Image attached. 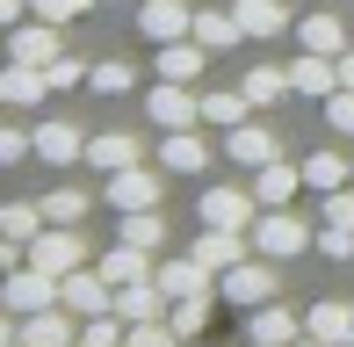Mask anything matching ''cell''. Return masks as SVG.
Here are the masks:
<instances>
[{
    "instance_id": "cell-16",
    "label": "cell",
    "mask_w": 354,
    "mask_h": 347,
    "mask_svg": "<svg viewBox=\"0 0 354 347\" xmlns=\"http://www.w3.org/2000/svg\"><path fill=\"white\" fill-rule=\"evenodd\" d=\"M333 87H340V66H333L326 51H304L297 66H289V94H304V102H326Z\"/></svg>"
},
{
    "instance_id": "cell-32",
    "label": "cell",
    "mask_w": 354,
    "mask_h": 347,
    "mask_svg": "<svg viewBox=\"0 0 354 347\" xmlns=\"http://www.w3.org/2000/svg\"><path fill=\"white\" fill-rule=\"evenodd\" d=\"M116 239H131V246H145V254H159L167 217H159V210H123V232H116Z\"/></svg>"
},
{
    "instance_id": "cell-49",
    "label": "cell",
    "mask_w": 354,
    "mask_h": 347,
    "mask_svg": "<svg viewBox=\"0 0 354 347\" xmlns=\"http://www.w3.org/2000/svg\"><path fill=\"white\" fill-rule=\"evenodd\" d=\"M66 347H80V340H66Z\"/></svg>"
},
{
    "instance_id": "cell-3",
    "label": "cell",
    "mask_w": 354,
    "mask_h": 347,
    "mask_svg": "<svg viewBox=\"0 0 354 347\" xmlns=\"http://www.w3.org/2000/svg\"><path fill=\"white\" fill-rule=\"evenodd\" d=\"M0 304H8L15 319H29V311L58 304V275H44L37 261H22V268H15V275H0Z\"/></svg>"
},
{
    "instance_id": "cell-23",
    "label": "cell",
    "mask_w": 354,
    "mask_h": 347,
    "mask_svg": "<svg viewBox=\"0 0 354 347\" xmlns=\"http://www.w3.org/2000/svg\"><path fill=\"white\" fill-rule=\"evenodd\" d=\"M297 44H304V51H326V58H340L347 51V22H340V15H304V22H297Z\"/></svg>"
},
{
    "instance_id": "cell-13",
    "label": "cell",
    "mask_w": 354,
    "mask_h": 347,
    "mask_svg": "<svg viewBox=\"0 0 354 347\" xmlns=\"http://www.w3.org/2000/svg\"><path fill=\"white\" fill-rule=\"evenodd\" d=\"M8 58H22V66H51V58H58V22H44V15H37V22H15L8 29Z\"/></svg>"
},
{
    "instance_id": "cell-27",
    "label": "cell",
    "mask_w": 354,
    "mask_h": 347,
    "mask_svg": "<svg viewBox=\"0 0 354 347\" xmlns=\"http://www.w3.org/2000/svg\"><path fill=\"white\" fill-rule=\"evenodd\" d=\"M232 15H239L246 37H282V29H289V8H282V0H232Z\"/></svg>"
},
{
    "instance_id": "cell-40",
    "label": "cell",
    "mask_w": 354,
    "mask_h": 347,
    "mask_svg": "<svg viewBox=\"0 0 354 347\" xmlns=\"http://www.w3.org/2000/svg\"><path fill=\"white\" fill-rule=\"evenodd\" d=\"M29 152H37V138H29V131H15V123H0V167L29 160Z\"/></svg>"
},
{
    "instance_id": "cell-8",
    "label": "cell",
    "mask_w": 354,
    "mask_h": 347,
    "mask_svg": "<svg viewBox=\"0 0 354 347\" xmlns=\"http://www.w3.org/2000/svg\"><path fill=\"white\" fill-rule=\"evenodd\" d=\"M58 304L94 319V311H116V290L102 282V268H73V275H58Z\"/></svg>"
},
{
    "instance_id": "cell-38",
    "label": "cell",
    "mask_w": 354,
    "mask_h": 347,
    "mask_svg": "<svg viewBox=\"0 0 354 347\" xmlns=\"http://www.w3.org/2000/svg\"><path fill=\"white\" fill-rule=\"evenodd\" d=\"M44 80H51V94H58V87H87V66H80V58H66V51H58L51 66H44Z\"/></svg>"
},
{
    "instance_id": "cell-11",
    "label": "cell",
    "mask_w": 354,
    "mask_h": 347,
    "mask_svg": "<svg viewBox=\"0 0 354 347\" xmlns=\"http://www.w3.org/2000/svg\"><path fill=\"white\" fill-rule=\"evenodd\" d=\"M109 203H116V217L123 210H159V174L152 167H116V174H109Z\"/></svg>"
},
{
    "instance_id": "cell-14",
    "label": "cell",
    "mask_w": 354,
    "mask_h": 347,
    "mask_svg": "<svg viewBox=\"0 0 354 347\" xmlns=\"http://www.w3.org/2000/svg\"><path fill=\"white\" fill-rule=\"evenodd\" d=\"M44 94H51L44 66H22V58L0 66V102H8V109H44Z\"/></svg>"
},
{
    "instance_id": "cell-35",
    "label": "cell",
    "mask_w": 354,
    "mask_h": 347,
    "mask_svg": "<svg viewBox=\"0 0 354 347\" xmlns=\"http://www.w3.org/2000/svg\"><path fill=\"white\" fill-rule=\"evenodd\" d=\"M87 217V188H51L44 196V225H80Z\"/></svg>"
},
{
    "instance_id": "cell-19",
    "label": "cell",
    "mask_w": 354,
    "mask_h": 347,
    "mask_svg": "<svg viewBox=\"0 0 354 347\" xmlns=\"http://www.w3.org/2000/svg\"><path fill=\"white\" fill-rule=\"evenodd\" d=\"M304 333H318L326 347H354V304H340V297L311 304V311H304Z\"/></svg>"
},
{
    "instance_id": "cell-24",
    "label": "cell",
    "mask_w": 354,
    "mask_h": 347,
    "mask_svg": "<svg viewBox=\"0 0 354 347\" xmlns=\"http://www.w3.org/2000/svg\"><path fill=\"white\" fill-rule=\"evenodd\" d=\"M167 304H174V297L159 290V282H131V290H116V319H123V326H138V319H167Z\"/></svg>"
},
{
    "instance_id": "cell-1",
    "label": "cell",
    "mask_w": 354,
    "mask_h": 347,
    "mask_svg": "<svg viewBox=\"0 0 354 347\" xmlns=\"http://www.w3.org/2000/svg\"><path fill=\"white\" fill-rule=\"evenodd\" d=\"M304 246H318V232L304 225V217L289 210V203H282V210H261V217H253V254L289 261V254H304Z\"/></svg>"
},
{
    "instance_id": "cell-6",
    "label": "cell",
    "mask_w": 354,
    "mask_h": 347,
    "mask_svg": "<svg viewBox=\"0 0 354 347\" xmlns=\"http://www.w3.org/2000/svg\"><path fill=\"white\" fill-rule=\"evenodd\" d=\"M224 160L253 174V167H268V160H282V138L268 131V123H253V116H246V123H232V131H224Z\"/></svg>"
},
{
    "instance_id": "cell-31",
    "label": "cell",
    "mask_w": 354,
    "mask_h": 347,
    "mask_svg": "<svg viewBox=\"0 0 354 347\" xmlns=\"http://www.w3.org/2000/svg\"><path fill=\"white\" fill-rule=\"evenodd\" d=\"M210 297H217V290H210ZM210 297H174V304H167V326H174L181 340H196L203 326H210Z\"/></svg>"
},
{
    "instance_id": "cell-33",
    "label": "cell",
    "mask_w": 354,
    "mask_h": 347,
    "mask_svg": "<svg viewBox=\"0 0 354 347\" xmlns=\"http://www.w3.org/2000/svg\"><path fill=\"white\" fill-rule=\"evenodd\" d=\"M87 87L94 94H131L138 73H131V58H94V66H87Z\"/></svg>"
},
{
    "instance_id": "cell-10",
    "label": "cell",
    "mask_w": 354,
    "mask_h": 347,
    "mask_svg": "<svg viewBox=\"0 0 354 347\" xmlns=\"http://www.w3.org/2000/svg\"><path fill=\"white\" fill-rule=\"evenodd\" d=\"M29 138H37V160H44V167H73V160H87V138H80V123H66V116H44Z\"/></svg>"
},
{
    "instance_id": "cell-21",
    "label": "cell",
    "mask_w": 354,
    "mask_h": 347,
    "mask_svg": "<svg viewBox=\"0 0 354 347\" xmlns=\"http://www.w3.org/2000/svg\"><path fill=\"white\" fill-rule=\"evenodd\" d=\"M152 282H159L167 297H210V290H217V275H210L196 254H188V261H167V268H152Z\"/></svg>"
},
{
    "instance_id": "cell-22",
    "label": "cell",
    "mask_w": 354,
    "mask_h": 347,
    "mask_svg": "<svg viewBox=\"0 0 354 347\" xmlns=\"http://www.w3.org/2000/svg\"><path fill=\"white\" fill-rule=\"evenodd\" d=\"M145 152H138V138L131 131H102V138H87V167L94 174H116V167H138Z\"/></svg>"
},
{
    "instance_id": "cell-15",
    "label": "cell",
    "mask_w": 354,
    "mask_h": 347,
    "mask_svg": "<svg viewBox=\"0 0 354 347\" xmlns=\"http://www.w3.org/2000/svg\"><path fill=\"white\" fill-rule=\"evenodd\" d=\"M94 268H102V282H109V290H131V282H152V254H145V246H131V239H116V246H109V254L94 261Z\"/></svg>"
},
{
    "instance_id": "cell-45",
    "label": "cell",
    "mask_w": 354,
    "mask_h": 347,
    "mask_svg": "<svg viewBox=\"0 0 354 347\" xmlns=\"http://www.w3.org/2000/svg\"><path fill=\"white\" fill-rule=\"evenodd\" d=\"M0 347H15V311L0 304Z\"/></svg>"
},
{
    "instance_id": "cell-43",
    "label": "cell",
    "mask_w": 354,
    "mask_h": 347,
    "mask_svg": "<svg viewBox=\"0 0 354 347\" xmlns=\"http://www.w3.org/2000/svg\"><path fill=\"white\" fill-rule=\"evenodd\" d=\"M22 8H29V0H0V29H15V22H22Z\"/></svg>"
},
{
    "instance_id": "cell-28",
    "label": "cell",
    "mask_w": 354,
    "mask_h": 347,
    "mask_svg": "<svg viewBox=\"0 0 354 347\" xmlns=\"http://www.w3.org/2000/svg\"><path fill=\"white\" fill-rule=\"evenodd\" d=\"M347 181H354V167L340 152H311V160H304V188H318V196H333V188H347Z\"/></svg>"
},
{
    "instance_id": "cell-26",
    "label": "cell",
    "mask_w": 354,
    "mask_h": 347,
    "mask_svg": "<svg viewBox=\"0 0 354 347\" xmlns=\"http://www.w3.org/2000/svg\"><path fill=\"white\" fill-rule=\"evenodd\" d=\"M297 333H304V319H297L289 304H261V311L246 319V340H275V347H289Z\"/></svg>"
},
{
    "instance_id": "cell-12",
    "label": "cell",
    "mask_w": 354,
    "mask_h": 347,
    "mask_svg": "<svg viewBox=\"0 0 354 347\" xmlns=\"http://www.w3.org/2000/svg\"><path fill=\"white\" fill-rule=\"evenodd\" d=\"M138 29H145V44H174V37L196 29V8H188V0H145V8H138Z\"/></svg>"
},
{
    "instance_id": "cell-9",
    "label": "cell",
    "mask_w": 354,
    "mask_h": 347,
    "mask_svg": "<svg viewBox=\"0 0 354 347\" xmlns=\"http://www.w3.org/2000/svg\"><path fill=\"white\" fill-rule=\"evenodd\" d=\"M246 246H253V232H232V225H203L188 254H196L203 268H210V275H224V268H239V261H246Z\"/></svg>"
},
{
    "instance_id": "cell-30",
    "label": "cell",
    "mask_w": 354,
    "mask_h": 347,
    "mask_svg": "<svg viewBox=\"0 0 354 347\" xmlns=\"http://www.w3.org/2000/svg\"><path fill=\"white\" fill-rule=\"evenodd\" d=\"M246 116H261V109L246 102V87L239 94H203V123H217V131H232V123H246Z\"/></svg>"
},
{
    "instance_id": "cell-18",
    "label": "cell",
    "mask_w": 354,
    "mask_h": 347,
    "mask_svg": "<svg viewBox=\"0 0 354 347\" xmlns=\"http://www.w3.org/2000/svg\"><path fill=\"white\" fill-rule=\"evenodd\" d=\"M297 188H304V167H289V160L253 167V196H261V210H282V203H297Z\"/></svg>"
},
{
    "instance_id": "cell-37",
    "label": "cell",
    "mask_w": 354,
    "mask_h": 347,
    "mask_svg": "<svg viewBox=\"0 0 354 347\" xmlns=\"http://www.w3.org/2000/svg\"><path fill=\"white\" fill-rule=\"evenodd\" d=\"M326 123H333L340 138H354V87H333V94H326Z\"/></svg>"
},
{
    "instance_id": "cell-34",
    "label": "cell",
    "mask_w": 354,
    "mask_h": 347,
    "mask_svg": "<svg viewBox=\"0 0 354 347\" xmlns=\"http://www.w3.org/2000/svg\"><path fill=\"white\" fill-rule=\"evenodd\" d=\"M0 232H8V239H37L44 232V203H0Z\"/></svg>"
},
{
    "instance_id": "cell-7",
    "label": "cell",
    "mask_w": 354,
    "mask_h": 347,
    "mask_svg": "<svg viewBox=\"0 0 354 347\" xmlns=\"http://www.w3.org/2000/svg\"><path fill=\"white\" fill-rule=\"evenodd\" d=\"M203 225H232V232H253V217H261V196L253 188H203Z\"/></svg>"
},
{
    "instance_id": "cell-4",
    "label": "cell",
    "mask_w": 354,
    "mask_h": 347,
    "mask_svg": "<svg viewBox=\"0 0 354 347\" xmlns=\"http://www.w3.org/2000/svg\"><path fill=\"white\" fill-rule=\"evenodd\" d=\"M29 261H37L44 275H73V268H87V239H80L73 225H44L37 239H29Z\"/></svg>"
},
{
    "instance_id": "cell-46",
    "label": "cell",
    "mask_w": 354,
    "mask_h": 347,
    "mask_svg": "<svg viewBox=\"0 0 354 347\" xmlns=\"http://www.w3.org/2000/svg\"><path fill=\"white\" fill-rule=\"evenodd\" d=\"M289 347H326V340H318V333H297V340H289Z\"/></svg>"
},
{
    "instance_id": "cell-36",
    "label": "cell",
    "mask_w": 354,
    "mask_h": 347,
    "mask_svg": "<svg viewBox=\"0 0 354 347\" xmlns=\"http://www.w3.org/2000/svg\"><path fill=\"white\" fill-rule=\"evenodd\" d=\"M123 347H181V333L167 319H138V326H123Z\"/></svg>"
},
{
    "instance_id": "cell-20",
    "label": "cell",
    "mask_w": 354,
    "mask_h": 347,
    "mask_svg": "<svg viewBox=\"0 0 354 347\" xmlns=\"http://www.w3.org/2000/svg\"><path fill=\"white\" fill-rule=\"evenodd\" d=\"M152 66H159V80H188V87H196V80H203V66H210V51H203L196 37H174V44H159Z\"/></svg>"
},
{
    "instance_id": "cell-48",
    "label": "cell",
    "mask_w": 354,
    "mask_h": 347,
    "mask_svg": "<svg viewBox=\"0 0 354 347\" xmlns=\"http://www.w3.org/2000/svg\"><path fill=\"white\" fill-rule=\"evenodd\" d=\"M0 116H8V102H0Z\"/></svg>"
},
{
    "instance_id": "cell-39",
    "label": "cell",
    "mask_w": 354,
    "mask_h": 347,
    "mask_svg": "<svg viewBox=\"0 0 354 347\" xmlns=\"http://www.w3.org/2000/svg\"><path fill=\"white\" fill-rule=\"evenodd\" d=\"M87 8L94 0H29V15H44V22H58V29H66L73 15H87Z\"/></svg>"
},
{
    "instance_id": "cell-5",
    "label": "cell",
    "mask_w": 354,
    "mask_h": 347,
    "mask_svg": "<svg viewBox=\"0 0 354 347\" xmlns=\"http://www.w3.org/2000/svg\"><path fill=\"white\" fill-rule=\"evenodd\" d=\"M145 109H152L159 131H188V123H203V94L188 80H159L152 94H145Z\"/></svg>"
},
{
    "instance_id": "cell-2",
    "label": "cell",
    "mask_w": 354,
    "mask_h": 347,
    "mask_svg": "<svg viewBox=\"0 0 354 347\" xmlns=\"http://www.w3.org/2000/svg\"><path fill=\"white\" fill-rule=\"evenodd\" d=\"M275 290H282V282H275V261H239V268H224V275H217V297H224V304H239V311H261V304H275Z\"/></svg>"
},
{
    "instance_id": "cell-17",
    "label": "cell",
    "mask_w": 354,
    "mask_h": 347,
    "mask_svg": "<svg viewBox=\"0 0 354 347\" xmlns=\"http://www.w3.org/2000/svg\"><path fill=\"white\" fill-rule=\"evenodd\" d=\"M159 167H167V174H203V167H210V138H203L196 123H188V131H167Z\"/></svg>"
},
{
    "instance_id": "cell-44",
    "label": "cell",
    "mask_w": 354,
    "mask_h": 347,
    "mask_svg": "<svg viewBox=\"0 0 354 347\" xmlns=\"http://www.w3.org/2000/svg\"><path fill=\"white\" fill-rule=\"evenodd\" d=\"M333 66H340V87H354V44H347L340 58H333Z\"/></svg>"
},
{
    "instance_id": "cell-41",
    "label": "cell",
    "mask_w": 354,
    "mask_h": 347,
    "mask_svg": "<svg viewBox=\"0 0 354 347\" xmlns=\"http://www.w3.org/2000/svg\"><path fill=\"white\" fill-rule=\"evenodd\" d=\"M318 254H333V261H354V225H326V232H318Z\"/></svg>"
},
{
    "instance_id": "cell-25",
    "label": "cell",
    "mask_w": 354,
    "mask_h": 347,
    "mask_svg": "<svg viewBox=\"0 0 354 347\" xmlns=\"http://www.w3.org/2000/svg\"><path fill=\"white\" fill-rule=\"evenodd\" d=\"M188 37H196L203 51H232L246 29H239V15H232V8H196V29H188Z\"/></svg>"
},
{
    "instance_id": "cell-42",
    "label": "cell",
    "mask_w": 354,
    "mask_h": 347,
    "mask_svg": "<svg viewBox=\"0 0 354 347\" xmlns=\"http://www.w3.org/2000/svg\"><path fill=\"white\" fill-rule=\"evenodd\" d=\"M326 225H354V196H347V188L326 196Z\"/></svg>"
},
{
    "instance_id": "cell-29",
    "label": "cell",
    "mask_w": 354,
    "mask_h": 347,
    "mask_svg": "<svg viewBox=\"0 0 354 347\" xmlns=\"http://www.w3.org/2000/svg\"><path fill=\"white\" fill-rule=\"evenodd\" d=\"M239 87H246V102H253V109H275L282 94H289V66H253Z\"/></svg>"
},
{
    "instance_id": "cell-47",
    "label": "cell",
    "mask_w": 354,
    "mask_h": 347,
    "mask_svg": "<svg viewBox=\"0 0 354 347\" xmlns=\"http://www.w3.org/2000/svg\"><path fill=\"white\" fill-rule=\"evenodd\" d=\"M246 347H275V340H246Z\"/></svg>"
}]
</instances>
